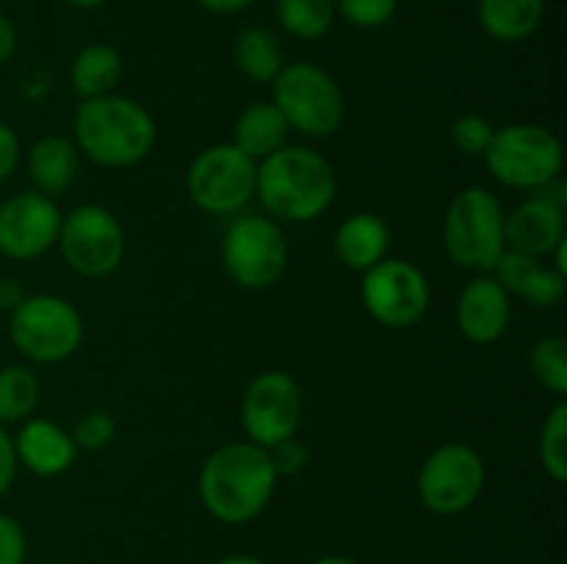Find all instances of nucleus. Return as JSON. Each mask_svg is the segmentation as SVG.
Returning <instances> with one entry per match:
<instances>
[{"mask_svg":"<svg viewBox=\"0 0 567 564\" xmlns=\"http://www.w3.org/2000/svg\"><path fill=\"white\" fill-rule=\"evenodd\" d=\"M275 17L282 31L302 42H319L336 25L332 0H275Z\"/></svg>","mask_w":567,"mask_h":564,"instance_id":"25","label":"nucleus"},{"mask_svg":"<svg viewBox=\"0 0 567 564\" xmlns=\"http://www.w3.org/2000/svg\"><path fill=\"white\" fill-rule=\"evenodd\" d=\"M64 213L55 199L39 191L11 194L0 202V254L9 260H37L55 247Z\"/></svg>","mask_w":567,"mask_h":564,"instance_id":"15","label":"nucleus"},{"mask_svg":"<svg viewBox=\"0 0 567 564\" xmlns=\"http://www.w3.org/2000/svg\"><path fill=\"white\" fill-rule=\"evenodd\" d=\"M543 263H546V260L515 252V249H504V254L498 258V263L493 265L491 274L496 276V282L509 293V296H520V293L529 288V282L535 280V274L540 271Z\"/></svg>","mask_w":567,"mask_h":564,"instance_id":"28","label":"nucleus"},{"mask_svg":"<svg viewBox=\"0 0 567 564\" xmlns=\"http://www.w3.org/2000/svg\"><path fill=\"white\" fill-rule=\"evenodd\" d=\"M221 263L227 276L247 291H266L288 269V241L271 216H238L221 238Z\"/></svg>","mask_w":567,"mask_h":564,"instance_id":"8","label":"nucleus"},{"mask_svg":"<svg viewBox=\"0 0 567 564\" xmlns=\"http://www.w3.org/2000/svg\"><path fill=\"white\" fill-rule=\"evenodd\" d=\"M360 299L377 324L388 330H410L430 310L432 288L419 265L404 258H385L363 271Z\"/></svg>","mask_w":567,"mask_h":564,"instance_id":"12","label":"nucleus"},{"mask_svg":"<svg viewBox=\"0 0 567 564\" xmlns=\"http://www.w3.org/2000/svg\"><path fill=\"white\" fill-rule=\"evenodd\" d=\"M42 396L39 376L28 365H3L0 368V426H20L33 418Z\"/></svg>","mask_w":567,"mask_h":564,"instance_id":"24","label":"nucleus"},{"mask_svg":"<svg viewBox=\"0 0 567 564\" xmlns=\"http://www.w3.org/2000/svg\"><path fill=\"white\" fill-rule=\"evenodd\" d=\"M336 169L313 147L286 144L258 164L255 197L275 221H316L336 202Z\"/></svg>","mask_w":567,"mask_h":564,"instance_id":"2","label":"nucleus"},{"mask_svg":"<svg viewBox=\"0 0 567 564\" xmlns=\"http://www.w3.org/2000/svg\"><path fill=\"white\" fill-rule=\"evenodd\" d=\"M529 370L543 390L557 398L567 396V341L559 335H546L532 346Z\"/></svg>","mask_w":567,"mask_h":564,"instance_id":"27","label":"nucleus"},{"mask_svg":"<svg viewBox=\"0 0 567 564\" xmlns=\"http://www.w3.org/2000/svg\"><path fill=\"white\" fill-rule=\"evenodd\" d=\"M70 6H75V9H100V6H105L109 0H66Z\"/></svg>","mask_w":567,"mask_h":564,"instance_id":"42","label":"nucleus"},{"mask_svg":"<svg viewBox=\"0 0 567 564\" xmlns=\"http://www.w3.org/2000/svg\"><path fill=\"white\" fill-rule=\"evenodd\" d=\"M537 457H540L543 470L551 481L567 479V401L559 398L546 415L537 437Z\"/></svg>","mask_w":567,"mask_h":564,"instance_id":"26","label":"nucleus"},{"mask_svg":"<svg viewBox=\"0 0 567 564\" xmlns=\"http://www.w3.org/2000/svg\"><path fill=\"white\" fill-rule=\"evenodd\" d=\"M332 249H336V258L341 260V265L363 274L371 265L388 258V249H391V227H388V221L382 216L360 210V213H352L349 219H343L338 224L336 238H332Z\"/></svg>","mask_w":567,"mask_h":564,"instance_id":"19","label":"nucleus"},{"mask_svg":"<svg viewBox=\"0 0 567 564\" xmlns=\"http://www.w3.org/2000/svg\"><path fill=\"white\" fill-rule=\"evenodd\" d=\"M72 142L97 166L131 169L153 153L158 127L138 100L114 92L81 100L72 116Z\"/></svg>","mask_w":567,"mask_h":564,"instance_id":"3","label":"nucleus"},{"mask_svg":"<svg viewBox=\"0 0 567 564\" xmlns=\"http://www.w3.org/2000/svg\"><path fill=\"white\" fill-rule=\"evenodd\" d=\"M28 536L20 520L0 512V564H25Z\"/></svg>","mask_w":567,"mask_h":564,"instance_id":"33","label":"nucleus"},{"mask_svg":"<svg viewBox=\"0 0 567 564\" xmlns=\"http://www.w3.org/2000/svg\"><path fill=\"white\" fill-rule=\"evenodd\" d=\"M493 122L482 114H463L460 119H454L452 125V142L454 147L460 149L468 158H482L485 149L491 147L493 142Z\"/></svg>","mask_w":567,"mask_h":564,"instance_id":"30","label":"nucleus"},{"mask_svg":"<svg viewBox=\"0 0 567 564\" xmlns=\"http://www.w3.org/2000/svg\"><path fill=\"white\" fill-rule=\"evenodd\" d=\"M266 451H269L277 476H297L308 468V448L297 437L277 442V446L266 448Z\"/></svg>","mask_w":567,"mask_h":564,"instance_id":"34","label":"nucleus"},{"mask_svg":"<svg viewBox=\"0 0 567 564\" xmlns=\"http://www.w3.org/2000/svg\"><path fill=\"white\" fill-rule=\"evenodd\" d=\"M214 564H266V562L258 556H249V553H230V556L216 558Z\"/></svg>","mask_w":567,"mask_h":564,"instance_id":"40","label":"nucleus"},{"mask_svg":"<svg viewBox=\"0 0 567 564\" xmlns=\"http://www.w3.org/2000/svg\"><path fill=\"white\" fill-rule=\"evenodd\" d=\"M288 133H291L288 122L282 119L275 103L266 100V103H252L241 111L236 127H233V144L244 155H249L255 164H260L264 158L275 155L277 149L286 147Z\"/></svg>","mask_w":567,"mask_h":564,"instance_id":"22","label":"nucleus"},{"mask_svg":"<svg viewBox=\"0 0 567 564\" xmlns=\"http://www.w3.org/2000/svg\"><path fill=\"white\" fill-rule=\"evenodd\" d=\"M11 440H14L17 462L39 479H53L75 464V440L70 431L48 418H28Z\"/></svg>","mask_w":567,"mask_h":564,"instance_id":"17","label":"nucleus"},{"mask_svg":"<svg viewBox=\"0 0 567 564\" xmlns=\"http://www.w3.org/2000/svg\"><path fill=\"white\" fill-rule=\"evenodd\" d=\"M565 291H567V276L559 274L554 265L543 263L540 271L535 274V280L529 282V288L520 293V299H524L532 310H551L557 307V304H563Z\"/></svg>","mask_w":567,"mask_h":564,"instance_id":"31","label":"nucleus"},{"mask_svg":"<svg viewBox=\"0 0 567 564\" xmlns=\"http://www.w3.org/2000/svg\"><path fill=\"white\" fill-rule=\"evenodd\" d=\"M302 415V387L286 370H264L244 390L241 429L255 446L271 448L277 442L297 437Z\"/></svg>","mask_w":567,"mask_h":564,"instance_id":"13","label":"nucleus"},{"mask_svg":"<svg viewBox=\"0 0 567 564\" xmlns=\"http://www.w3.org/2000/svg\"><path fill=\"white\" fill-rule=\"evenodd\" d=\"M507 249L546 260L567 238V186L557 177L504 216Z\"/></svg>","mask_w":567,"mask_h":564,"instance_id":"14","label":"nucleus"},{"mask_svg":"<svg viewBox=\"0 0 567 564\" xmlns=\"http://www.w3.org/2000/svg\"><path fill=\"white\" fill-rule=\"evenodd\" d=\"M20 158H22L20 136H17L14 127H11L9 122L0 119V186L14 175L17 166H20Z\"/></svg>","mask_w":567,"mask_h":564,"instance_id":"35","label":"nucleus"},{"mask_svg":"<svg viewBox=\"0 0 567 564\" xmlns=\"http://www.w3.org/2000/svg\"><path fill=\"white\" fill-rule=\"evenodd\" d=\"M194 3L203 11H210V14H238V11H247L258 0H194Z\"/></svg>","mask_w":567,"mask_h":564,"instance_id":"38","label":"nucleus"},{"mask_svg":"<svg viewBox=\"0 0 567 564\" xmlns=\"http://www.w3.org/2000/svg\"><path fill=\"white\" fill-rule=\"evenodd\" d=\"M457 330L476 346H491L502 341L513 318V296L504 291L493 274H476L465 282L457 299Z\"/></svg>","mask_w":567,"mask_h":564,"instance_id":"16","label":"nucleus"},{"mask_svg":"<svg viewBox=\"0 0 567 564\" xmlns=\"http://www.w3.org/2000/svg\"><path fill=\"white\" fill-rule=\"evenodd\" d=\"M485 459L468 442H443L419 470V501L426 512L454 518L480 501L485 490Z\"/></svg>","mask_w":567,"mask_h":564,"instance_id":"11","label":"nucleus"},{"mask_svg":"<svg viewBox=\"0 0 567 564\" xmlns=\"http://www.w3.org/2000/svg\"><path fill=\"white\" fill-rule=\"evenodd\" d=\"M25 169L33 191L55 199L75 186L81 175V153L66 136H42L28 147Z\"/></svg>","mask_w":567,"mask_h":564,"instance_id":"18","label":"nucleus"},{"mask_svg":"<svg viewBox=\"0 0 567 564\" xmlns=\"http://www.w3.org/2000/svg\"><path fill=\"white\" fill-rule=\"evenodd\" d=\"M17 468H20V462H17L14 440H11L9 431L0 426V498H3L6 492L11 490V484H14Z\"/></svg>","mask_w":567,"mask_h":564,"instance_id":"36","label":"nucleus"},{"mask_svg":"<svg viewBox=\"0 0 567 564\" xmlns=\"http://www.w3.org/2000/svg\"><path fill=\"white\" fill-rule=\"evenodd\" d=\"M546 17V0H480L476 20L491 39L504 44L535 36Z\"/></svg>","mask_w":567,"mask_h":564,"instance_id":"20","label":"nucleus"},{"mask_svg":"<svg viewBox=\"0 0 567 564\" xmlns=\"http://www.w3.org/2000/svg\"><path fill=\"white\" fill-rule=\"evenodd\" d=\"M22 299L20 288L14 285V280H0V307L11 310Z\"/></svg>","mask_w":567,"mask_h":564,"instance_id":"39","label":"nucleus"},{"mask_svg":"<svg viewBox=\"0 0 567 564\" xmlns=\"http://www.w3.org/2000/svg\"><path fill=\"white\" fill-rule=\"evenodd\" d=\"M70 435L75 446L83 448V451H100V448H105L116 437V418L105 412V409H92V412H86L78 420Z\"/></svg>","mask_w":567,"mask_h":564,"instance_id":"32","label":"nucleus"},{"mask_svg":"<svg viewBox=\"0 0 567 564\" xmlns=\"http://www.w3.org/2000/svg\"><path fill=\"white\" fill-rule=\"evenodd\" d=\"M17 44H20V36H17L14 20L0 9V66L14 59Z\"/></svg>","mask_w":567,"mask_h":564,"instance_id":"37","label":"nucleus"},{"mask_svg":"<svg viewBox=\"0 0 567 564\" xmlns=\"http://www.w3.org/2000/svg\"><path fill=\"white\" fill-rule=\"evenodd\" d=\"M271 103L288 127L308 138L336 136L347 119V97L336 77L313 61H293L269 83Z\"/></svg>","mask_w":567,"mask_h":564,"instance_id":"5","label":"nucleus"},{"mask_svg":"<svg viewBox=\"0 0 567 564\" xmlns=\"http://www.w3.org/2000/svg\"><path fill=\"white\" fill-rule=\"evenodd\" d=\"M125 75V61L114 44L92 42L75 53L70 64V88L78 100L114 94Z\"/></svg>","mask_w":567,"mask_h":564,"instance_id":"21","label":"nucleus"},{"mask_svg":"<svg viewBox=\"0 0 567 564\" xmlns=\"http://www.w3.org/2000/svg\"><path fill=\"white\" fill-rule=\"evenodd\" d=\"M332 3H336V14L360 31L385 28L399 9V0H332Z\"/></svg>","mask_w":567,"mask_h":564,"instance_id":"29","label":"nucleus"},{"mask_svg":"<svg viewBox=\"0 0 567 564\" xmlns=\"http://www.w3.org/2000/svg\"><path fill=\"white\" fill-rule=\"evenodd\" d=\"M313 564H358L352 556H343V553H327V556H319Z\"/></svg>","mask_w":567,"mask_h":564,"instance_id":"41","label":"nucleus"},{"mask_svg":"<svg viewBox=\"0 0 567 564\" xmlns=\"http://www.w3.org/2000/svg\"><path fill=\"white\" fill-rule=\"evenodd\" d=\"M233 61L252 83H271L286 66L280 36L266 25H249L233 42Z\"/></svg>","mask_w":567,"mask_h":564,"instance_id":"23","label":"nucleus"},{"mask_svg":"<svg viewBox=\"0 0 567 564\" xmlns=\"http://www.w3.org/2000/svg\"><path fill=\"white\" fill-rule=\"evenodd\" d=\"M55 247L75 274L103 280L122 265L127 252L125 227L103 205H78L64 213Z\"/></svg>","mask_w":567,"mask_h":564,"instance_id":"10","label":"nucleus"},{"mask_svg":"<svg viewBox=\"0 0 567 564\" xmlns=\"http://www.w3.org/2000/svg\"><path fill=\"white\" fill-rule=\"evenodd\" d=\"M9 341L31 363H64L83 343V315L64 296H22L9 310Z\"/></svg>","mask_w":567,"mask_h":564,"instance_id":"7","label":"nucleus"},{"mask_svg":"<svg viewBox=\"0 0 567 564\" xmlns=\"http://www.w3.org/2000/svg\"><path fill=\"white\" fill-rule=\"evenodd\" d=\"M502 199L485 186H468L452 197L443 219V249L457 269L491 274L507 249Z\"/></svg>","mask_w":567,"mask_h":564,"instance_id":"4","label":"nucleus"},{"mask_svg":"<svg viewBox=\"0 0 567 564\" xmlns=\"http://www.w3.org/2000/svg\"><path fill=\"white\" fill-rule=\"evenodd\" d=\"M255 182L258 164L233 142L205 147L186 171L188 199L210 216L241 213L255 199Z\"/></svg>","mask_w":567,"mask_h":564,"instance_id":"9","label":"nucleus"},{"mask_svg":"<svg viewBox=\"0 0 567 564\" xmlns=\"http://www.w3.org/2000/svg\"><path fill=\"white\" fill-rule=\"evenodd\" d=\"M482 160L498 186L532 194L563 177L565 149L557 133L548 127L515 122L496 127Z\"/></svg>","mask_w":567,"mask_h":564,"instance_id":"6","label":"nucleus"},{"mask_svg":"<svg viewBox=\"0 0 567 564\" xmlns=\"http://www.w3.org/2000/svg\"><path fill=\"white\" fill-rule=\"evenodd\" d=\"M277 481L280 476L266 448L249 440L225 442L199 468V501L219 523H252L269 506Z\"/></svg>","mask_w":567,"mask_h":564,"instance_id":"1","label":"nucleus"}]
</instances>
